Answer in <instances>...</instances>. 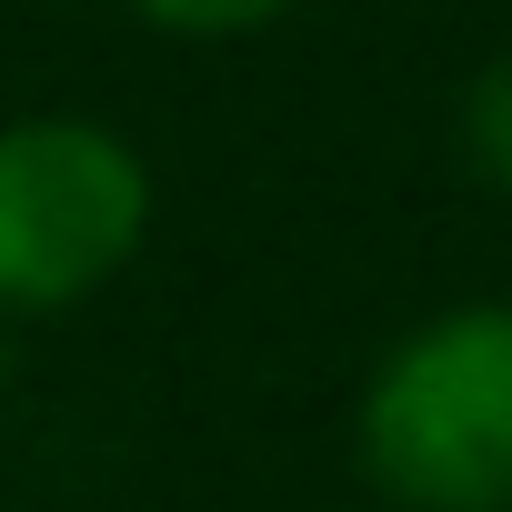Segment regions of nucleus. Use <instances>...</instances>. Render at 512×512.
Wrapping results in <instances>:
<instances>
[{
  "label": "nucleus",
  "mask_w": 512,
  "mask_h": 512,
  "mask_svg": "<svg viewBox=\"0 0 512 512\" xmlns=\"http://www.w3.org/2000/svg\"><path fill=\"white\" fill-rule=\"evenodd\" d=\"M131 21H151V31H181V41H231V31H262V21H282L292 0H121Z\"/></svg>",
  "instance_id": "4"
},
{
  "label": "nucleus",
  "mask_w": 512,
  "mask_h": 512,
  "mask_svg": "<svg viewBox=\"0 0 512 512\" xmlns=\"http://www.w3.org/2000/svg\"><path fill=\"white\" fill-rule=\"evenodd\" d=\"M352 442L392 512H512V302L412 322L372 362Z\"/></svg>",
  "instance_id": "1"
},
{
  "label": "nucleus",
  "mask_w": 512,
  "mask_h": 512,
  "mask_svg": "<svg viewBox=\"0 0 512 512\" xmlns=\"http://www.w3.org/2000/svg\"><path fill=\"white\" fill-rule=\"evenodd\" d=\"M452 131H462V161L512 201V51H492L472 81H462V111H452Z\"/></svg>",
  "instance_id": "3"
},
{
  "label": "nucleus",
  "mask_w": 512,
  "mask_h": 512,
  "mask_svg": "<svg viewBox=\"0 0 512 512\" xmlns=\"http://www.w3.org/2000/svg\"><path fill=\"white\" fill-rule=\"evenodd\" d=\"M372 512H392V502H372Z\"/></svg>",
  "instance_id": "5"
},
{
  "label": "nucleus",
  "mask_w": 512,
  "mask_h": 512,
  "mask_svg": "<svg viewBox=\"0 0 512 512\" xmlns=\"http://www.w3.org/2000/svg\"><path fill=\"white\" fill-rule=\"evenodd\" d=\"M151 241V161L81 111L0 121V312H71Z\"/></svg>",
  "instance_id": "2"
}]
</instances>
